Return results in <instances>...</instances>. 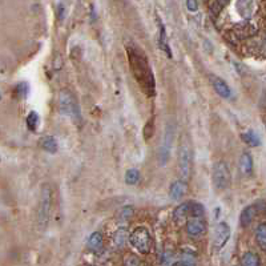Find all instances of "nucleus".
<instances>
[{
	"label": "nucleus",
	"instance_id": "f257e3e1",
	"mask_svg": "<svg viewBox=\"0 0 266 266\" xmlns=\"http://www.w3.org/2000/svg\"><path fill=\"white\" fill-rule=\"evenodd\" d=\"M132 74L141 89L148 96L154 95V77L145 53L137 47H128L127 49Z\"/></svg>",
	"mask_w": 266,
	"mask_h": 266
},
{
	"label": "nucleus",
	"instance_id": "f03ea898",
	"mask_svg": "<svg viewBox=\"0 0 266 266\" xmlns=\"http://www.w3.org/2000/svg\"><path fill=\"white\" fill-rule=\"evenodd\" d=\"M52 189L49 185H43L40 191V200L37 205V223L40 229H45L51 217V209H52Z\"/></svg>",
	"mask_w": 266,
	"mask_h": 266
},
{
	"label": "nucleus",
	"instance_id": "7ed1b4c3",
	"mask_svg": "<svg viewBox=\"0 0 266 266\" xmlns=\"http://www.w3.org/2000/svg\"><path fill=\"white\" fill-rule=\"evenodd\" d=\"M129 244L141 254H149L153 248V239L145 226H137L129 234Z\"/></svg>",
	"mask_w": 266,
	"mask_h": 266
},
{
	"label": "nucleus",
	"instance_id": "20e7f679",
	"mask_svg": "<svg viewBox=\"0 0 266 266\" xmlns=\"http://www.w3.org/2000/svg\"><path fill=\"white\" fill-rule=\"evenodd\" d=\"M212 180L216 189H218V191H225L230 186L232 175H230V170H229L225 161H217L213 165Z\"/></svg>",
	"mask_w": 266,
	"mask_h": 266
},
{
	"label": "nucleus",
	"instance_id": "39448f33",
	"mask_svg": "<svg viewBox=\"0 0 266 266\" xmlns=\"http://www.w3.org/2000/svg\"><path fill=\"white\" fill-rule=\"evenodd\" d=\"M59 111L61 112V115L71 117L72 120H77L80 117L79 105L68 90H61L59 93Z\"/></svg>",
	"mask_w": 266,
	"mask_h": 266
},
{
	"label": "nucleus",
	"instance_id": "423d86ee",
	"mask_svg": "<svg viewBox=\"0 0 266 266\" xmlns=\"http://www.w3.org/2000/svg\"><path fill=\"white\" fill-rule=\"evenodd\" d=\"M178 168L181 177L186 181L189 180L192 173V150L186 138L181 141L178 149Z\"/></svg>",
	"mask_w": 266,
	"mask_h": 266
},
{
	"label": "nucleus",
	"instance_id": "0eeeda50",
	"mask_svg": "<svg viewBox=\"0 0 266 266\" xmlns=\"http://www.w3.org/2000/svg\"><path fill=\"white\" fill-rule=\"evenodd\" d=\"M230 226L226 222H218L216 229H214V236H213V250L220 251L225 248L230 238Z\"/></svg>",
	"mask_w": 266,
	"mask_h": 266
},
{
	"label": "nucleus",
	"instance_id": "6e6552de",
	"mask_svg": "<svg viewBox=\"0 0 266 266\" xmlns=\"http://www.w3.org/2000/svg\"><path fill=\"white\" fill-rule=\"evenodd\" d=\"M185 228L191 237H200L207 232V222L202 217H191L188 218Z\"/></svg>",
	"mask_w": 266,
	"mask_h": 266
},
{
	"label": "nucleus",
	"instance_id": "1a4fd4ad",
	"mask_svg": "<svg viewBox=\"0 0 266 266\" xmlns=\"http://www.w3.org/2000/svg\"><path fill=\"white\" fill-rule=\"evenodd\" d=\"M210 83H212V85L214 87L216 92H217L218 95L221 96V97H223V99H228V97H230V95H232V90H230V88H229V85L226 84V81H225V80H222L221 77H218V76H216V74H213V76H210Z\"/></svg>",
	"mask_w": 266,
	"mask_h": 266
},
{
	"label": "nucleus",
	"instance_id": "9d476101",
	"mask_svg": "<svg viewBox=\"0 0 266 266\" xmlns=\"http://www.w3.org/2000/svg\"><path fill=\"white\" fill-rule=\"evenodd\" d=\"M186 192H188V182L184 178H181L170 185L169 194L173 200H181L186 194Z\"/></svg>",
	"mask_w": 266,
	"mask_h": 266
},
{
	"label": "nucleus",
	"instance_id": "9b49d317",
	"mask_svg": "<svg viewBox=\"0 0 266 266\" xmlns=\"http://www.w3.org/2000/svg\"><path fill=\"white\" fill-rule=\"evenodd\" d=\"M191 209L192 202H184L176 207L175 212H173V218H175L176 222L181 223L184 221H188V217L191 216Z\"/></svg>",
	"mask_w": 266,
	"mask_h": 266
},
{
	"label": "nucleus",
	"instance_id": "f8f14e48",
	"mask_svg": "<svg viewBox=\"0 0 266 266\" xmlns=\"http://www.w3.org/2000/svg\"><path fill=\"white\" fill-rule=\"evenodd\" d=\"M257 216V209L253 205H249V207H244V210L241 212L239 214V225L242 226V228H246V226H249L250 223L253 222V220Z\"/></svg>",
	"mask_w": 266,
	"mask_h": 266
},
{
	"label": "nucleus",
	"instance_id": "ddd939ff",
	"mask_svg": "<svg viewBox=\"0 0 266 266\" xmlns=\"http://www.w3.org/2000/svg\"><path fill=\"white\" fill-rule=\"evenodd\" d=\"M103 245H104V238H103V234L100 232H93L90 234L89 238H88V242H87V248L90 250V251H100L103 249Z\"/></svg>",
	"mask_w": 266,
	"mask_h": 266
},
{
	"label": "nucleus",
	"instance_id": "4468645a",
	"mask_svg": "<svg viewBox=\"0 0 266 266\" xmlns=\"http://www.w3.org/2000/svg\"><path fill=\"white\" fill-rule=\"evenodd\" d=\"M239 169L245 176H250L253 173V159L248 152H244L239 157Z\"/></svg>",
	"mask_w": 266,
	"mask_h": 266
},
{
	"label": "nucleus",
	"instance_id": "2eb2a0df",
	"mask_svg": "<svg viewBox=\"0 0 266 266\" xmlns=\"http://www.w3.org/2000/svg\"><path fill=\"white\" fill-rule=\"evenodd\" d=\"M159 26H160V36H159V45L160 48L166 53L168 58H172V52H170L169 44H168V36H166V31H165V27L163 24V21L159 19Z\"/></svg>",
	"mask_w": 266,
	"mask_h": 266
},
{
	"label": "nucleus",
	"instance_id": "dca6fc26",
	"mask_svg": "<svg viewBox=\"0 0 266 266\" xmlns=\"http://www.w3.org/2000/svg\"><path fill=\"white\" fill-rule=\"evenodd\" d=\"M40 147H42L48 153H56L58 152V141L52 136H44L40 140Z\"/></svg>",
	"mask_w": 266,
	"mask_h": 266
},
{
	"label": "nucleus",
	"instance_id": "f3484780",
	"mask_svg": "<svg viewBox=\"0 0 266 266\" xmlns=\"http://www.w3.org/2000/svg\"><path fill=\"white\" fill-rule=\"evenodd\" d=\"M255 241L261 250H264L266 253V222L260 223L255 229Z\"/></svg>",
	"mask_w": 266,
	"mask_h": 266
},
{
	"label": "nucleus",
	"instance_id": "a211bd4d",
	"mask_svg": "<svg viewBox=\"0 0 266 266\" xmlns=\"http://www.w3.org/2000/svg\"><path fill=\"white\" fill-rule=\"evenodd\" d=\"M113 244L116 248H122L124 245L127 244V241L129 239L128 237V230L125 228H118L113 234Z\"/></svg>",
	"mask_w": 266,
	"mask_h": 266
},
{
	"label": "nucleus",
	"instance_id": "6ab92c4d",
	"mask_svg": "<svg viewBox=\"0 0 266 266\" xmlns=\"http://www.w3.org/2000/svg\"><path fill=\"white\" fill-rule=\"evenodd\" d=\"M241 266H261L260 257L253 251H246L241 257Z\"/></svg>",
	"mask_w": 266,
	"mask_h": 266
},
{
	"label": "nucleus",
	"instance_id": "aec40b11",
	"mask_svg": "<svg viewBox=\"0 0 266 266\" xmlns=\"http://www.w3.org/2000/svg\"><path fill=\"white\" fill-rule=\"evenodd\" d=\"M170 141H172V132H166L165 134V141L164 145H163V148H161V156H160V159H161V164L165 165L166 164V161H168V157H169L170 153Z\"/></svg>",
	"mask_w": 266,
	"mask_h": 266
},
{
	"label": "nucleus",
	"instance_id": "412c9836",
	"mask_svg": "<svg viewBox=\"0 0 266 266\" xmlns=\"http://www.w3.org/2000/svg\"><path fill=\"white\" fill-rule=\"evenodd\" d=\"M241 138L245 144H248L250 147H258L261 145V140L258 137V134L253 131H249V132H245L241 134Z\"/></svg>",
	"mask_w": 266,
	"mask_h": 266
},
{
	"label": "nucleus",
	"instance_id": "4be33fe9",
	"mask_svg": "<svg viewBox=\"0 0 266 266\" xmlns=\"http://www.w3.org/2000/svg\"><path fill=\"white\" fill-rule=\"evenodd\" d=\"M122 265L124 266H144L143 261L138 258L137 255L132 254V253H128L124 255L122 258Z\"/></svg>",
	"mask_w": 266,
	"mask_h": 266
},
{
	"label": "nucleus",
	"instance_id": "5701e85b",
	"mask_svg": "<svg viewBox=\"0 0 266 266\" xmlns=\"http://www.w3.org/2000/svg\"><path fill=\"white\" fill-rule=\"evenodd\" d=\"M140 181V172L137 169H128L125 173V182L128 185H136Z\"/></svg>",
	"mask_w": 266,
	"mask_h": 266
},
{
	"label": "nucleus",
	"instance_id": "b1692460",
	"mask_svg": "<svg viewBox=\"0 0 266 266\" xmlns=\"http://www.w3.org/2000/svg\"><path fill=\"white\" fill-rule=\"evenodd\" d=\"M39 121H40V118H39V115L36 112H30V115L27 116V127H28V129L30 131H36Z\"/></svg>",
	"mask_w": 266,
	"mask_h": 266
},
{
	"label": "nucleus",
	"instance_id": "393cba45",
	"mask_svg": "<svg viewBox=\"0 0 266 266\" xmlns=\"http://www.w3.org/2000/svg\"><path fill=\"white\" fill-rule=\"evenodd\" d=\"M132 214H133V207H122L121 212H120V218L124 220V221H127V220H129V218L132 217Z\"/></svg>",
	"mask_w": 266,
	"mask_h": 266
},
{
	"label": "nucleus",
	"instance_id": "a878e982",
	"mask_svg": "<svg viewBox=\"0 0 266 266\" xmlns=\"http://www.w3.org/2000/svg\"><path fill=\"white\" fill-rule=\"evenodd\" d=\"M186 8L191 12H196L198 10V0H186Z\"/></svg>",
	"mask_w": 266,
	"mask_h": 266
}]
</instances>
